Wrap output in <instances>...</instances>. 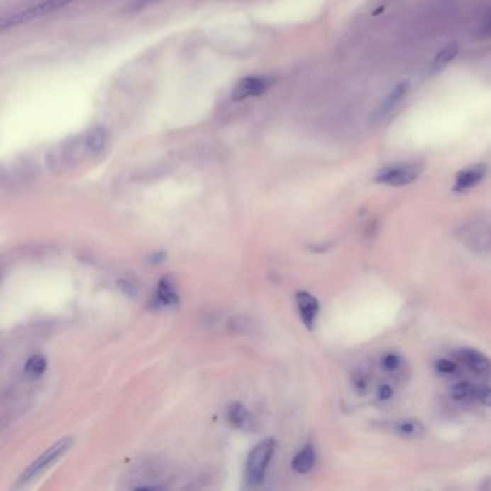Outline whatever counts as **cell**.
I'll return each instance as SVG.
<instances>
[{
    "mask_svg": "<svg viewBox=\"0 0 491 491\" xmlns=\"http://www.w3.org/2000/svg\"><path fill=\"white\" fill-rule=\"evenodd\" d=\"M276 441L268 438L258 442L251 450L247 464H245V481L249 485H258L262 482L266 468L271 463V458L276 451Z\"/></svg>",
    "mask_w": 491,
    "mask_h": 491,
    "instance_id": "1",
    "label": "cell"
},
{
    "mask_svg": "<svg viewBox=\"0 0 491 491\" xmlns=\"http://www.w3.org/2000/svg\"><path fill=\"white\" fill-rule=\"evenodd\" d=\"M71 446H72V438H64L55 442L50 450H47L42 456H39L26 468V471L18 480V485H26L30 481L36 480L39 475H42L45 471H48L58 460L62 458L64 454H67L68 450H71Z\"/></svg>",
    "mask_w": 491,
    "mask_h": 491,
    "instance_id": "2",
    "label": "cell"
},
{
    "mask_svg": "<svg viewBox=\"0 0 491 491\" xmlns=\"http://www.w3.org/2000/svg\"><path fill=\"white\" fill-rule=\"evenodd\" d=\"M424 166L419 163H396L382 167L376 176L375 182L388 186H405L412 184L422 173Z\"/></svg>",
    "mask_w": 491,
    "mask_h": 491,
    "instance_id": "3",
    "label": "cell"
},
{
    "mask_svg": "<svg viewBox=\"0 0 491 491\" xmlns=\"http://www.w3.org/2000/svg\"><path fill=\"white\" fill-rule=\"evenodd\" d=\"M72 2L74 0H43V2H40L35 6H30L25 11H21V12H16V13L8 16V18H4L0 28H2V30H6L8 28H13V26L26 23L29 21L42 18L45 15H50L55 11H60Z\"/></svg>",
    "mask_w": 491,
    "mask_h": 491,
    "instance_id": "4",
    "label": "cell"
},
{
    "mask_svg": "<svg viewBox=\"0 0 491 491\" xmlns=\"http://www.w3.org/2000/svg\"><path fill=\"white\" fill-rule=\"evenodd\" d=\"M271 85V79L266 77H247L241 79L234 88L232 97L237 101H242L247 98L258 97L264 94Z\"/></svg>",
    "mask_w": 491,
    "mask_h": 491,
    "instance_id": "5",
    "label": "cell"
},
{
    "mask_svg": "<svg viewBox=\"0 0 491 491\" xmlns=\"http://www.w3.org/2000/svg\"><path fill=\"white\" fill-rule=\"evenodd\" d=\"M295 303H297V308H298L303 324L308 330L315 329L317 316H319V310H320L319 300L307 291H300L295 294Z\"/></svg>",
    "mask_w": 491,
    "mask_h": 491,
    "instance_id": "6",
    "label": "cell"
},
{
    "mask_svg": "<svg viewBox=\"0 0 491 491\" xmlns=\"http://www.w3.org/2000/svg\"><path fill=\"white\" fill-rule=\"evenodd\" d=\"M408 89H410V82L408 81H402V82L396 84L390 89V93L378 106L375 113L372 114V123H379L380 120H383L396 107V104L405 97V94L408 93Z\"/></svg>",
    "mask_w": 491,
    "mask_h": 491,
    "instance_id": "7",
    "label": "cell"
},
{
    "mask_svg": "<svg viewBox=\"0 0 491 491\" xmlns=\"http://www.w3.org/2000/svg\"><path fill=\"white\" fill-rule=\"evenodd\" d=\"M488 173V166L487 164H474L470 166L461 171H458L457 177H456V185L454 189L457 192H465L470 191L473 188H475L478 184H481L484 181V177Z\"/></svg>",
    "mask_w": 491,
    "mask_h": 491,
    "instance_id": "8",
    "label": "cell"
},
{
    "mask_svg": "<svg viewBox=\"0 0 491 491\" xmlns=\"http://www.w3.org/2000/svg\"><path fill=\"white\" fill-rule=\"evenodd\" d=\"M458 361L477 375H491V361L475 349H461L457 351Z\"/></svg>",
    "mask_w": 491,
    "mask_h": 491,
    "instance_id": "9",
    "label": "cell"
},
{
    "mask_svg": "<svg viewBox=\"0 0 491 491\" xmlns=\"http://www.w3.org/2000/svg\"><path fill=\"white\" fill-rule=\"evenodd\" d=\"M181 300H179V293L174 286V281L170 277H163L156 288L153 305L154 307H177Z\"/></svg>",
    "mask_w": 491,
    "mask_h": 491,
    "instance_id": "10",
    "label": "cell"
},
{
    "mask_svg": "<svg viewBox=\"0 0 491 491\" xmlns=\"http://www.w3.org/2000/svg\"><path fill=\"white\" fill-rule=\"evenodd\" d=\"M463 231L464 234L461 235V239L465 245L480 249H485L491 245V228L488 225L475 223V225L465 227Z\"/></svg>",
    "mask_w": 491,
    "mask_h": 491,
    "instance_id": "11",
    "label": "cell"
},
{
    "mask_svg": "<svg viewBox=\"0 0 491 491\" xmlns=\"http://www.w3.org/2000/svg\"><path fill=\"white\" fill-rule=\"evenodd\" d=\"M316 451L315 446L311 444H307L304 448L295 454V457L291 461V468L293 471L298 473V474H305L310 473L316 465Z\"/></svg>",
    "mask_w": 491,
    "mask_h": 491,
    "instance_id": "12",
    "label": "cell"
},
{
    "mask_svg": "<svg viewBox=\"0 0 491 491\" xmlns=\"http://www.w3.org/2000/svg\"><path fill=\"white\" fill-rule=\"evenodd\" d=\"M460 52V47H458V43L453 42V43H448L446 47H444L432 60L431 62V67H429V74H438L441 72L444 68L448 67L458 55Z\"/></svg>",
    "mask_w": 491,
    "mask_h": 491,
    "instance_id": "13",
    "label": "cell"
},
{
    "mask_svg": "<svg viewBox=\"0 0 491 491\" xmlns=\"http://www.w3.org/2000/svg\"><path fill=\"white\" fill-rule=\"evenodd\" d=\"M227 418H228V422L239 429H245V431H249L254 428V418L252 415L249 414V411L241 405V404H234L228 408V412H227Z\"/></svg>",
    "mask_w": 491,
    "mask_h": 491,
    "instance_id": "14",
    "label": "cell"
},
{
    "mask_svg": "<svg viewBox=\"0 0 491 491\" xmlns=\"http://www.w3.org/2000/svg\"><path fill=\"white\" fill-rule=\"evenodd\" d=\"M393 431L404 438H418L425 432L424 425L417 419H400L393 425Z\"/></svg>",
    "mask_w": 491,
    "mask_h": 491,
    "instance_id": "15",
    "label": "cell"
},
{
    "mask_svg": "<svg viewBox=\"0 0 491 491\" xmlns=\"http://www.w3.org/2000/svg\"><path fill=\"white\" fill-rule=\"evenodd\" d=\"M47 366H48L47 359H45L42 354H33L26 361L23 373L29 379H38L43 375L45 371H47Z\"/></svg>",
    "mask_w": 491,
    "mask_h": 491,
    "instance_id": "16",
    "label": "cell"
},
{
    "mask_svg": "<svg viewBox=\"0 0 491 491\" xmlns=\"http://www.w3.org/2000/svg\"><path fill=\"white\" fill-rule=\"evenodd\" d=\"M404 365H405L404 359H402V356L397 353H386L380 359V366L388 373L399 372L402 368H404Z\"/></svg>",
    "mask_w": 491,
    "mask_h": 491,
    "instance_id": "17",
    "label": "cell"
},
{
    "mask_svg": "<svg viewBox=\"0 0 491 491\" xmlns=\"http://www.w3.org/2000/svg\"><path fill=\"white\" fill-rule=\"evenodd\" d=\"M473 400L480 402V404H482L485 407H491V388L474 385Z\"/></svg>",
    "mask_w": 491,
    "mask_h": 491,
    "instance_id": "18",
    "label": "cell"
},
{
    "mask_svg": "<svg viewBox=\"0 0 491 491\" xmlns=\"http://www.w3.org/2000/svg\"><path fill=\"white\" fill-rule=\"evenodd\" d=\"M351 385H353V389L357 392V393H366L368 388H369V379L366 375L363 373H356L353 375L351 378Z\"/></svg>",
    "mask_w": 491,
    "mask_h": 491,
    "instance_id": "19",
    "label": "cell"
},
{
    "mask_svg": "<svg viewBox=\"0 0 491 491\" xmlns=\"http://www.w3.org/2000/svg\"><path fill=\"white\" fill-rule=\"evenodd\" d=\"M435 368L439 373L442 375H450V373H454L457 371V365L448 359H441L435 363Z\"/></svg>",
    "mask_w": 491,
    "mask_h": 491,
    "instance_id": "20",
    "label": "cell"
},
{
    "mask_svg": "<svg viewBox=\"0 0 491 491\" xmlns=\"http://www.w3.org/2000/svg\"><path fill=\"white\" fill-rule=\"evenodd\" d=\"M392 396H393V389H392L389 385H380V386L376 389V397H378V400H380V402L389 400Z\"/></svg>",
    "mask_w": 491,
    "mask_h": 491,
    "instance_id": "21",
    "label": "cell"
},
{
    "mask_svg": "<svg viewBox=\"0 0 491 491\" xmlns=\"http://www.w3.org/2000/svg\"><path fill=\"white\" fill-rule=\"evenodd\" d=\"M118 287H120V290H121L124 294H127V295L134 297V295L137 294V287H136V284H132L131 281L120 280V281H118Z\"/></svg>",
    "mask_w": 491,
    "mask_h": 491,
    "instance_id": "22",
    "label": "cell"
},
{
    "mask_svg": "<svg viewBox=\"0 0 491 491\" xmlns=\"http://www.w3.org/2000/svg\"><path fill=\"white\" fill-rule=\"evenodd\" d=\"M156 2H157V0H132L128 11L136 12V11H140V9H143V8H146V6L152 5V4H156Z\"/></svg>",
    "mask_w": 491,
    "mask_h": 491,
    "instance_id": "23",
    "label": "cell"
},
{
    "mask_svg": "<svg viewBox=\"0 0 491 491\" xmlns=\"http://www.w3.org/2000/svg\"><path fill=\"white\" fill-rule=\"evenodd\" d=\"M149 259H150L152 264H160V262H163L166 259V254L163 251H157V252L152 254Z\"/></svg>",
    "mask_w": 491,
    "mask_h": 491,
    "instance_id": "24",
    "label": "cell"
},
{
    "mask_svg": "<svg viewBox=\"0 0 491 491\" xmlns=\"http://www.w3.org/2000/svg\"><path fill=\"white\" fill-rule=\"evenodd\" d=\"M482 30L485 32V33H491V15L487 18V21L484 22V25H482Z\"/></svg>",
    "mask_w": 491,
    "mask_h": 491,
    "instance_id": "25",
    "label": "cell"
}]
</instances>
